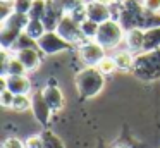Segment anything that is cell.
<instances>
[{"label":"cell","instance_id":"obj_9","mask_svg":"<svg viewBox=\"0 0 160 148\" xmlns=\"http://www.w3.org/2000/svg\"><path fill=\"white\" fill-rule=\"evenodd\" d=\"M31 102H33L31 112H33V115H35V119L38 120L42 126L47 127L50 124V119H52L53 112H52V109L48 107V103H47V100H45V96H43L42 89L31 93Z\"/></svg>","mask_w":160,"mask_h":148},{"label":"cell","instance_id":"obj_15","mask_svg":"<svg viewBox=\"0 0 160 148\" xmlns=\"http://www.w3.org/2000/svg\"><path fill=\"white\" fill-rule=\"evenodd\" d=\"M160 48V26H153L145 29V47H143V54L145 52H155Z\"/></svg>","mask_w":160,"mask_h":148},{"label":"cell","instance_id":"obj_28","mask_svg":"<svg viewBox=\"0 0 160 148\" xmlns=\"http://www.w3.org/2000/svg\"><path fill=\"white\" fill-rule=\"evenodd\" d=\"M12 12H14V5H12V2H0V23L7 19Z\"/></svg>","mask_w":160,"mask_h":148},{"label":"cell","instance_id":"obj_19","mask_svg":"<svg viewBox=\"0 0 160 148\" xmlns=\"http://www.w3.org/2000/svg\"><path fill=\"white\" fill-rule=\"evenodd\" d=\"M31 95H16L14 103H12V110L14 112H28L31 110Z\"/></svg>","mask_w":160,"mask_h":148},{"label":"cell","instance_id":"obj_27","mask_svg":"<svg viewBox=\"0 0 160 148\" xmlns=\"http://www.w3.org/2000/svg\"><path fill=\"white\" fill-rule=\"evenodd\" d=\"M2 148H26V143L22 140H19V138H16V136H9L4 140Z\"/></svg>","mask_w":160,"mask_h":148},{"label":"cell","instance_id":"obj_1","mask_svg":"<svg viewBox=\"0 0 160 148\" xmlns=\"http://www.w3.org/2000/svg\"><path fill=\"white\" fill-rule=\"evenodd\" d=\"M117 21L126 31L131 29H148L153 26H160V16L152 14L143 7L141 0H124L121 5Z\"/></svg>","mask_w":160,"mask_h":148},{"label":"cell","instance_id":"obj_20","mask_svg":"<svg viewBox=\"0 0 160 148\" xmlns=\"http://www.w3.org/2000/svg\"><path fill=\"white\" fill-rule=\"evenodd\" d=\"M97 69L103 76H110V74H114V72H117V65H115L114 57H112V55H108V54L100 60V64L97 65Z\"/></svg>","mask_w":160,"mask_h":148},{"label":"cell","instance_id":"obj_21","mask_svg":"<svg viewBox=\"0 0 160 148\" xmlns=\"http://www.w3.org/2000/svg\"><path fill=\"white\" fill-rule=\"evenodd\" d=\"M47 7H48V0H35L31 10H29V19L43 21V17L47 14Z\"/></svg>","mask_w":160,"mask_h":148},{"label":"cell","instance_id":"obj_25","mask_svg":"<svg viewBox=\"0 0 160 148\" xmlns=\"http://www.w3.org/2000/svg\"><path fill=\"white\" fill-rule=\"evenodd\" d=\"M14 93L9 91L7 88L2 89L0 91V105L4 107V109H12V103H14Z\"/></svg>","mask_w":160,"mask_h":148},{"label":"cell","instance_id":"obj_2","mask_svg":"<svg viewBox=\"0 0 160 148\" xmlns=\"http://www.w3.org/2000/svg\"><path fill=\"white\" fill-rule=\"evenodd\" d=\"M78 95L83 100H91L102 93L105 86V76L97 67H83L74 76Z\"/></svg>","mask_w":160,"mask_h":148},{"label":"cell","instance_id":"obj_31","mask_svg":"<svg viewBox=\"0 0 160 148\" xmlns=\"http://www.w3.org/2000/svg\"><path fill=\"white\" fill-rule=\"evenodd\" d=\"M0 2H12V0H0Z\"/></svg>","mask_w":160,"mask_h":148},{"label":"cell","instance_id":"obj_23","mask_svg":"<svg viewBox=\"0 0 160 148\" xmlns=\"http://www.w3.org/2000/svg\"><path fill=\"white\" fill-rule=\"evenodd\" d=\"M98 26H100V24L93 23V21H90V19H86L83 24H81V29H83V33H84V36H86V40H95V38H97Z\"/></svg>","mask_w":160,"mask_h":148},{"label":"cell","instance_id":"obj_4","mask_svg":"<svg viewBox=\"0 0 160 148\" xmlns=\"http://www.w3.org/2000/svg\"><path fill=\"white\" fill-rule=\"evenodd\" d=\"M95 40L102 45L107 52H115L119 50L126 40V29L117 19H108L98 26V33Z\"/></svg>","mask_w":160,"mask_h":148},{"label":"cell","instance_id":"obj_14","mask_svg":"<svg viewBox=\"0 0 160 148\" xmlns=\"http://www.w3.org/2000/svg\"><path fill=\"white\" fill-rule=\"evenodd\" d=\"M126 48L131 50L134 55L143 54V47H145V29H131L126 31Z\"/></svg>","mask_w":160,"mask_h":148},{"label":"cell","instance_id":"obj_8","mask_svg":"<svg viewBox=\"0 0 160 148\" xmlns=\"http://www.w3.org/2000/svg\"><path fill=\"white\" fill-rule=\"evenodd\" d=\"M2 81V89L7 88L9 91H12L14 95H31L33 84L28 74L22 76H0Z\"/></svg>","mask_w":160,"mask_h":148},{"label":"cell","instance_id":"obj_6","mask_svg":"<svg viewBox=\"0 0 160 148\" xmlns=\"http://www.w3.org/2000/svg\"><path fill=\"white\" fill-rule=\"evenodd\" d=\"M55 31L67 41V43H71L76 48L79 47V45H83L84 41H88L86 36H84V33H83V29H81V24L78 23V21H74L71 16H64L62 19H60V23H59V26H57Z\"/></svg>","mask_w":160,"mask_h":148},{"label":"cell","instance_id":"obj_5","mask_svg":"<svg viewBox=\"0 0 160 148\" xmlns=\"http://www.w3.org/2000/svg\"><path fill=\"white\" fill-rule=\"evenodd\" d=\"M105 55L107 50L97 40H88L78 47V59L83 64V67H97Z\"/></svg>","mask_w":160,"mask_h":148},{"label":"cell","instance_id":"obj_29","mask_svg":"<svg viewBox=\"0 0 160 148\" xmlns=\"http://www.w3.org/2000/svg\"><path fill=\"white\" fill-rule=\"evenodd\" d=\"M141 3L148 12L160 16V0H141Z\"/></svg>","mask_w":160,"mask_h":148},{"label":"cell","instance_id":"obj_13","mask_svg":"<svg viewBox=\"0 0 160 148\" xmlns=\"http://www.w3.org/2000/svg\"><path fill=\"white\" fill-rule=\"evenodd\" d=\"M112 57L115 60V65H117L119 72H132L134 64H136V55L131 50H128V48H119V50H115L112 54Z\"/></svg>","mask_w":160,"mask_h":148},{"label":"cell","instance_id":"obj_7","mask_svg":"<svg viewBox=\"0 0 160 148\" xmlns=\"http://www.w3.org/2000/svg\"><path fill=\"white\" fill-rule=\"evenodd\" d=\"M38 48L43 55H57V54L71 50L72 45L67 43L57 31H47L38 40Z\"/></svg>","mask_w":160,"mask_h":148},{"label":"cell","instance_id":"obj_22","mask_svg":"<svg viewBox=\"0 0 160 148\" xmlns=\"http://www.w3.org/2000/svg\"><path fill=\"white\" fill-rule=\"evenodd\" d=\"M42 138H43V143H45V148H66L59 136L55 133H52L50 129H45L42 133Z\"/></svg>","mask_w":160,"mask_h":148},{"label":"cell","instance_id":"obj_16","mask_svg":"<svg viewBox=\"0 0 160 148\" xmlns=\"http://www.w3.org/2000/svg\"><path fill=\"white\" fill-rule=\"evenodd\" d=\"M22 33L28 34L31 40L38 41L40 38L47 33V28H45V24H43V21H40V19H29Z\"/></svg>","mask_w":160,"mask_h":148},{"label":"cell","instance_id":"obj_18","mask_svg":"<svg viewBox=\"0 0 160 148\" xmlns=\"http://www.w3.org/2000/svg\"><path fill=\"white\" fill-rule=\"evenodd\" d=\"M50 2H52L57 9H59L64 16H69V14L74 12L78 7H81V5H84V3H86L84 0H50Z\"/></svg>","mask_w":160,"mask_h":148},{"label":"cell","instance_id":"obj_30","mask_svg":"<svg viewBox=\"0 0 160 148\" xmlns=\"http://www.w3.org/2000/svg\"><path fill=\"white\" fill-rule=\"evenodd\" d=\"M108 148H132V146L128 143V141H124V140H119V141H115V143H112Z\"/></svg>","mask_w":160,"mask_h":148},{"label":"cell","instance_id":"obj_17","mask_svg":"<svg viewBox=\"0 0 160 148\" xmlns=\"http://www.w3.org/2000/svg\"><path fill=\"white\" fill-rule=\"evenodd\" d=\"M22 74H28V71H26V67L22 65V62L19 60L14 54H12V57H11V60H9L7 67L0 72V76H22Z\"/></svg>","mask_w":160,"mask_h":148},{"label":"cell","instance_id":"obj_12","mask_svg":"<svg viewBox=\"0 0 160 148\" xmlns=\"http://www.w3.org/2000/svg\"><path fill=\"white\" fill-rule=\"evenodd\" d=\"M86 17L97 24L105 23V21L112 19L110 5L97 2V0H90V2H86Z\"/></svg>","mask_w":160,"mask_h":148},{"label":"cell","instance_id":"obj_10","mask_svg":"<svg viewBox=\"0 0 160 148\" xmlns=\"http://www.w3.org/2000/svg\"><path fill=\"white\" fill-rule=\"evenodd\" d=\"M43 96H45L47 103H48V107L52 109V112H60V110L64 109V105H66V98H64V93L62 89L59 88V84H57V79H48V83H47V86L42 89Z\"/></svg>","mask_w":160,"mask_h":148},{"label":"cell","instance_id":"obj_24","mask_svg":"<svg viewBox=\"0 0 160 148\" xmlns=\"http://www.w3.org/2000/svg\"><path fill=\"white\" fill-rule=\"evenodd\" d=\"M33 2H35V0H12L14 12L29 16V10H31V7H33Z\"/></svg>","mask_w":160,"mask_h":148},{"label":"cell","instance_id":"obj_3","mask_svg":"<svg viewBox=\"0 0 160 148\" xmlns=\"http://www.w3.org/2000/svg\"><path fill=\"white\" fill-rule=\"evenodd\" d=\"M131 74L145 83L160 79V48L155 52H145L136 55V64Z\"/></svg>","mask_w":160,"mask_h":148},{"label":"cell","instance_id":"obj_26","mask_svg":"<svg viewBox=\"0 0 160 148\" xmlns=\"http://www.w3.org/2000/svg\"><path fill=\"white\" fill-rule=\"evenodd\" d=\"M24 143H26V148H45L42 134H33V136L26 138Z\"/></svg>","mask_w":160,"mask_h":148},{"label":"cell","instance_id":"obj_11","mask_svg":"<svg viewBox=\"0 0 160 148\" xmlns=\"http://www.w3.org/2000/svg\"><path fill=\"white\" fill-rule=\"evenodd\" d=\"M14 55L22 62V65L26 67L28 72L38 71L43 60V54L40 52V48H22V50L14 52Z\"/></svg>","mask_w":160,"mask_h":148}]
</instances>
